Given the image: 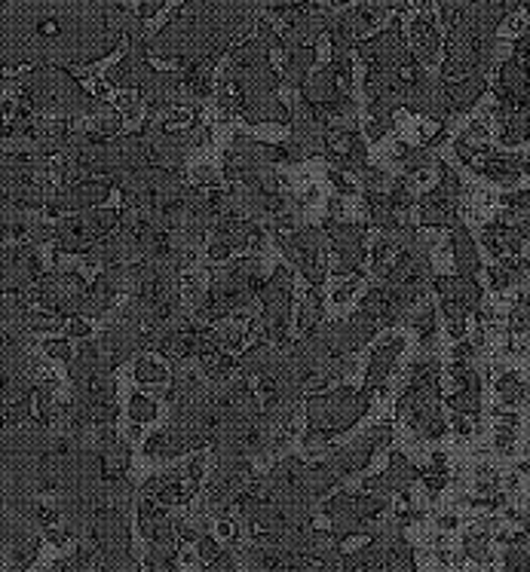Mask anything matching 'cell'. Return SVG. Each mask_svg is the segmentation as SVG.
<instances>
[{
  "label": "cell",
  "instance_id": "1",
  "mask_svg": "<svg viewBox=\"0 0 530 572\" xmlns=\"http://www.w3.org/2000/svg\"><path fill=\"white\" fill-rule=\"evenodd\" d=\"M148 37L138 10L114 13L104 0H3V68L92 65Z\"/></svg>",
  "mask_w": 530,
  "mask_h": 572
},
{
  "label": "cell",
  "instance_id": "2",
  "mask_svg": "<svg viewBox=\"0 0 530 572\" xmlns=\"http://www.w3.org/2000/svg\"><path fill=\"white\" fill-rule=\"evenodd\" d=\"M255 22L258 13L243 0H184L148 41L150 56L178 61V68H215Z\"/></svg>",
  "mask_w": 530,
  "mask_h": 572
},
{
  "label": "cell",
  "instance_id": "3",
  "mask_svg": "<svg viewBox=\"0 0 530 572\" xmlns=\"http://www.w3.org/2000/svg\"><path fill=\"white\" fill-rule=\"evenodd\" d=\"M525 0H439L444 25L442 87L487 77L497 56V31Z\"/></svg>",
  "mask_w": 530,
  "mask_h": 572
},
{
  "label": "cell",
  "instance_id": "4",
  "mask_svg": "<svg viewBox=\"0 0 530 572\" xmlns=\"http://www.w3.org/2000/svg\"><path fill=\"white\" fill-rule=\"evenodd\" d=\"M19 104L34 114H53V117H87L99 114L104 102L92 99L87 89L77 83L61 65H37L19 83Z\"/></svg>",
  "mask_w": 530,
  "mask_h": 572
},
{
  "label": "cell",
  "instance_id": "5",
  "mask_svg": "<svg viewBox=\"0 0 530 572\" xmlns=\"http://www.w3.org/2000/svg\"><path fill=\"white\" fill-rule=\"evenodd\" d=\"M261 285H264V266H261V258H239V261H230L227 266H222L215 273V279L208 285L206 297L200 300L196 307V319L206 324L224 322L227 316L234 312H246V309L258 300L261 294Z\"/></svg>",
  "mask_w": 530,
  "mask_h": 572
},
{
  "label": "cell",
  "instance_id": "6",
  "mask_svg": "<svg viewBox=\"0 0 530 572\" xmlns=\"http://www.w3.org/2000/svg\"><path fill=\"white\" fill-rule=\"evenodd\" d=\"M371 398L374 392H369L365 386L362 389H353V386H338L331 392H323V396H309L307 398V435H304V444L307 447H316L323 441L335 438L340 432H350V428L369 413Z\"/></svg>",
  "mask_w": 530,
  "mask_h": 572
},
{
  "label": "cell",
  "instance_id": "7",
  "mask_svg": "<svg viewBox=\"0 0 530 572\" xmlns=\"http://www.w3.org/2000/svg\"><path fill=\"white\" fill-rule=\"evenodd\" d=\"M117 224L120 211H114V208H87V211L59 218V224H56V261L61 254L87 258L104 236L117 230Z\"/></svg>",
  "mask_w": 530,
  "mask_h": 572
},
{
  "label": "cell",
  "instance_id": "8",
  "mask_svg": "<svg viewBox=\"0 0 530 572\" xmlns=\"http://www.w3.org/2000/svg\"><path fill=\"white\" fill-rule=\"evenodd\" d=\"M261 322L258 331L267 343H277L282 350L292 346L289 328H292V270L289 266H277L261 285Z\"/></svg>",
  "mask_w": 530,
  "mask_h": 572
},
{
  "label": "cell",
  "instance_id": "9",
  "mask_svg": "<svg viewBox=\"0 0 530 572\" xmlns=\"http://www.w3.org/2000/svg\"><path fill=\"white\" fill-rule=\"evenodd\" d=\"M282 254L292 261V264L304 273V279L309 282V288H323L325 276H328V266H325V239L323 227H313V224H297L292 230H282L273 236Z\"/></svg>",
  "mask_w": 530,
  "mask_h": 572
},
{
  "label": "cell",
  "instance_id": "10",
  "mask_svg": "<svg viewBox=\"0 0 530 572\" xmlns=\"http://www.w3.org/2000/svg\"><path fill=\"white\" fill-rule=\"evenodd\" d=\"M432 288L442 297L444 319H448V334L454 343L466 340V316L472 309L482 307V285L475 276H436Z\"/></svg>",
  "mask_w": 530,
  "mask_h": 572
},
{
  "label": "cell",
  "instance_id": "11",
  "mask_svg": "<svg viewBox=\"0 0 530 572\" xmlns=\"http://www.w3.org/2000/svg\"><path fill=\"white\" fill-rule=\"evenodd\" d=\"M439 187H432L429 193L420 196V220L432 227V230H454L460 224V215H456V206H460V178L448 165V162L439 160Z\"/></svg>",
  "mask_w": 530,
  "mask_h": 572
},
{
  "label": "cell",
  "instance_id": "12",
  "mask_svg": "<svg viewBox=\"0 0 530 572\" xmlns=\"http://www.w3.org/2000/svg\"><path fill=\"white\" fill-rule=\"evenodd\" d=\"M323 230L331 251L338 254L335 273H338V276H356V273L362 270V261H365V233H369V224H353V220L343 218H325Z\"/></svg>",
  "mask_w": 530,
  "mask_h": 572
},
{
  "label": "cell",
  "instance_id": "13",
  "mask_svg": "<svg viewBox=\"0 0 530 572\" xmlns=\"http://www.w3.org/2000/svg\"><path fill=\"white\" fill-rule=\"evenodd\" d=\"M267 227L258 220L249 218H222L212 230V242H208V261H227L230 254L243 251L246 245L264 249Z\"/></svg>",
  "mask_w": 530,
  "mask_h": 572
},
{
  "label": "cell",
  "instance_id": "14",
  "mask_svg": "<svg viewBox=\"0 0 530 572\" xmlns=\"http://www.w3.org/2000/svg\"><path fill=\"white\" fill-rule=\"evenodd\" d=\"M111 191H114V181H111V178H87V181H77V184L59 187V193L49 196L44 211L49 218L77 215V211L102 206L104 199L111 196Z\"/></svg>",
  "mask_w": 530,
  "mask_h": 572
},
{
  "label": "cell",
  "instance_id": "15",
  "mask_svg": "<svg viewBox=\"0 0 530 572\" xmlns=\"http://www.w3.org/2000/svg\"><path fill=\"white\" fill-rule=\"evenodd\" d=\"M323 157L331 165V172L340 175H359L369 165V145L359 129H331L325 141Z\"/></svg>",
  "mask_w": 530,
  "mask_h": 572
},
{
  "label": "cell",
  "instance_id": "16",
  "mask_svg": "<svg viewBox=\"0 0 530 572\" xmlns=\"http://www.w3.org/2000/svg\"><path fill=\"white\" fill-rule=\"evenodd\" d=\"M142 102L148 104L150 117L169 114L178 107H188V87H184V71H154L145 87L138 89Z\"/></svg>",
  "mask_w": 530,
  "mask_h": 572
},
{
  "label": "cell",
  "instance_id": "17",
  "mask_svg": "<svg viewBox=\"0 0 530 572\" xmlns=\"http://www.w3.org/2000/svg\"><path fill=\"white\" fill-rule=\"evenodd\" d=\"M390 438H393V428L390 426L369 428V432H365L359 441H353L350 447H343V450H338L335 456H328L325 466L335 471L338 481L340 478H350V474H356V471L365 469V466L371 462V454L381 450L383 444H390Z\"/></svg>",
  "mask_w": 530,
  "mask_h": 572
},
{
  "label": "cell",
  "instance_id": "18",
  "mask_svg": "<svg viewBox=\"0 0 530 572\" xmlns=\"http://www.w3.org/2000/svg\"><path fill=\"white\" fill-rule=\"evenodd\" d=\"M497 111H516V107H530V65L518 59L516 53L503 61L497 71Z\"/></svg>",
  "mask_w": 530,
  "mask_h": 572
},
{
  "label": "cell",
  "instance_id": "19",
  "mask_svg": "<svg viewBox=\"0 0 530 572\" xmlns=\"http://www.w3.org/2000/svg\"><path fill=\"white\" fill-rule=\"evenodd\" d=\"M289 126H292V141L301 147L304 157L323 153L325 141H328V135H331V123H328V117H325L323 111H316V107L307 102H297Z\"/></svg>",
  "mask_w": 530,
  "mask_h": 572
},
{
  "label": "cell",
  "instance_id": "20",
  "mask_svg": "<svg viewBox=\"0 0 530 572\" xmlns=\"http://www.w3.org/2000/svg\"><path fill=\"white\" fill-rule=\"evenodd\" d=\"M41 273V258L37 245H7L3 249V291H29L37 285Z\"/></svg>",
  "mask_w": 530,
  "mask_h": 572
},
{
  "label": "cell",
  "instance_id": "21",
  "mask_svg": "<svg viewBox=\"0 0 530 572\" xmlns=\"http://www.w3.org/2000/svg\"><path fill=\"white\" fill-rule=\"evenodd\" d=\"M150 37H142V41H133L126 44V56L111 68L108 73V83L117 89H142L150 80V73L157 71L150 65Z\"/></svg>",
  "mask_w": 530,
  "mask_h": 572
},
{
  "label": "cell",
  "instance_id": "22",
  "mask_svg": "<svg viewBox=\"0 0 530 572\" xmlns=\"http://www.w3.org/2000/svg\"><path fill=\"white\" fill-rule=\"evenodd\" d=\"M99 346H102L104 355L114 362V367L126 365L129 358L145 353V328L120 319L117 324H108V328H104L102 338H99Z\"/></svg>",
  "mask_w": 530,
  "mask_h": 572
},
{
  "label": "cell",
  "instance_id": "23",
  "mask_svg": "<svg viewBox=\"0 0 530 572\" xmlns=\"http://www.w3.org/2000/svg\"><path fill=\"white\" fill-rule=\"evenodd\" d=\"M285 355H289V350H282V346H277V343H267V340H261V343H255L251 350H246V353L236 358V367H239V374L243 377H255V380H270L277 370L282 367V362H285Z\"/></svg>",
  "mask_w": 530,
  "mask_h": 572
},
{
  "label": "cell",
  "instance_id": "24",
  "mask_svg": "<svg viewBox=\"0 0 530 572\" xmlns=\"http://www.w3.org/2000/svg\"><path fill=\"white\" fill-rule=\"evenodd\" d=\"M111 374H114V362L104 355L99 340H95V343H87V340H83L75 358L68 362V377H71L75 386L99 380V377H111Z\"/></svg>",
  "mask_w": 530,
  "mask_h": 572
},
{
  "label": "cell",
  "instance_id": "25",
  "mask_svg": "<svg viewBox=\"0 0 530 572\" xmlns=\"http://www.w3.org/2000/svg\"><path fill=\"white\" fill-rule=\"evenodd\" d=\"M482 242L490 249V254H494L497 261L518 258V254H521V245H525V239H521V233H518L516 218H512L509 211L500 215L494 224H487L485 233H482Z\"/></svg>",
  "mask_w": 530,
  "mask_h": 572
},
{
  "label": "cell",
  "instance_id": "26",
  "mask_svg": "<svg viewBox=\"0 0 530 572\" xmlns=\"http://www.w3.org/2000/svg\"><path fill=\"white\" fill-rule=\"evenodd\" d=\"M68 126H65V119H44L37 123V129L34 135L29 138V145L25 150H19V153H34V157H56V153H65L68 150Z\"/></svg>",
  "mask_w": 530,
  "mask_h": 572
},
{
  "label": "cell",
  "instance_id": "27",
  "mask_svg": "<svg viewBox=\"0 0 530 572\" xmlns=\"http://www.w3.org/2000/svg\"><path fill=\"white\" fill-rule=\"evenodd\" d=\"M405 350V340L402 338H390L383 340L381 346L374 350L369 362V370H365V389L369 392H386V380H390V374H393V367H396L398 355Z\"/></svg>",
  "mask_w": 530,
  "mask_h": 572
},
{
  "label": "cell",
  "instance_id": "28",
  "mask_svg": "<svg viewBox=\"0 0 530 572\" xmlns=\"http://www.w3.org/2000/svg\"><path fill=\"white\" fill-rule=\"evenodd\" d=\"M408 37H411L414 56L424 61V65H432V61L439 59V53H442L444 46V37L442 31H439V25H436V19H432L427 10L414 19Z\"/></svg>",
  "mask_w": 530,
  "mask_h": 572
},
{
  "label": "cell",
  "instance_id": "29",
  "mask_svg": "<svg viewBox=\"0 0 530 572\" xmlns=\"http://www.w3.org/2000/svg\"><path fill=\"white\" fill-rule=\"evenodd\" d=\"M316 65V44H295L285 49V68H282V83L292 89H301L309 80V68Z\"/></svg>",
  "mask_w": 530,
  "mask_h": 572
},
{
  "label": "cell",
  "instance_id": "30",
  "mask_svg": "<svg viewBox=\"0 0 530 572\" xmlns=\"http://www.w3.org/2000/svg\"><path fill=\"white\" fill-rule=\"evenodd\" d=\"M191 447H188V435H184V428L178 426V423H169L166 428L160 432H154L145 444V454L154 456V459H176V456L188 454Z\"/></svg>",
  "mask_w": 530,
  "mask_h": 572
},
{
  "label": "cell",
  "instance_id": "31",
  "mask_svg": "<svg viewBox=\"0 0 530 572\" xmlns=\"http://www.w3.org/2000/svg\"><path fill=\"white\" fill-rule=\"evenodd\" d=\"M451 245H454V264L460 276H475L482 270V261H478V245L475 239L466 230V224L460 220L454 230H451Z\"/></svg>",
  "mask_w": 530,
  "mask_h": 572
},
{
  "label": "cell",
  "instance_id": "32",
  "mask_svg": "<svg viewBox=\"0 0 530 572\" xmlns=\"http://www.w3.org/2000/svg\"><path fill=\"white\" fill-rule=\"evenodd\" d=\"M500 123V145L516 147L530 138V107H516V111H494Z\"/></svg>",
  "mask_w": 530,
  "mask_h": 572
},
{
  "label": "cell",
  "instance_id": "33",
  "mask_svg": "<svg viewBox=\"0 0 530 572\" xmlns=\"http://www.w3.org/2000/svg\"><path fill=\"white\" fill-rule=\"evenodd\" d=\"M405 420H408V426H411L414 432H420L424 438H442L444 432H448V423H444L442 411H439V401L417 408V411L408 413Z\"/></svg>",
  "mask_w": 530,
  "mask_h": 572
},
{
  "label": "cell",
  "instance_id": "34",
  "mask_svg": "<svg viewBox=\"0 0 530 572\" xmlns=\"http://www.w3.org/2000/svg\"><path fill=\"white\" fill-rule=\"evenodd\" d=\"M530 264L518 254V258H506L500 261L497 266H490V285L497 288V291H506V288H512V285H521L525 276H528Z\"/></svg>",
  "mask_w": 530,
  "mask_h": 572
},
{
  "label": "cell",
  "instance_id": "35",
  "mask_svg": "<svg viewBox=\"0 0 530 572\" xmlns=\"http://www.w3.org/2000/svg\"><path fill=\"white\" fill-rule=\"evenodd\" d=\"M270 53L273 46L261 41L258 34L251 41H243L230 49V65H243V68H255V65H270Z\"/></svg>",
  "mask_w": 530,
  "mask_h": 572
},
{
  "label": "cell",
  "instance_id": "36",
  "mask_svg": "<svg viewBox=\"0 0 530 572\" xmlns=\"http://www.w3.org/2000/svg\"><path fill=\"white\" fill-rule=\"evenodd\" d=\"M196 367L203 370V377L208 382H215V386H222L234 377L236 370V362L227 355V350H215V353L203 355V358H196Z\"/></svg>",
  "mask_w": 530,
  "mask_h": 572
},
{
  "label": "cell",
  "instance_id": "37",
  "mask_svg": "<svg viewBox=\"0 0 530 572\" xmlns=\"http://www.w3.org/2000/svg\"><path fill=\"white\" fill-rule=\"evenodd\" d=\"M408 322L414 324V331H417V338H420V346H424V353H436V340H439V322H436V307H414L411 319Z\"/></svg>",
  "mask_w": 530,
  "mask_h": 572
},
{
  "label": "cell",
  "instance_id": "38",
  "mask_svg": "<svg viewBox=\"0 0 530 572\" xmlns=\"http://www.w3.org/2000/svg\"><path fill=\"white\" fill-rule=\"evenodd\" d=\"M319 319H323V288H309L307 300L301 307V319H297V331L301 338L313 334L319 328Z\"/></svg>",
  "mask_w": 530,
  "mask_h": 572
},
{
  "label": "cell",
  "instance_id": "39",
  "mask_svg": "<svg viewBox=\"0 0 530 572\" xmlns=\"http://www.w3.org/2000/svg\"><path fill=\"white\" fill-rule=\"evenodd\" d=\"M29 227L31 218L25 208L3 203V239H7V242H10V239H19V236H29Z\"/></svg>",
  "mask_w": 530,
  "mask_h": 572
},
{
  "label": "cell",
  "instance_id": "40",
  "mask_svg": "<svg viewBox=\"0 0 530 572\" xmlns=\"http://www.w3.org/2000/svg\"><path fill=\"white\" fill-rule=\"evenodd\" d=\"M398 162H402V169L411 175V172H420V169H427V165H432V162L439 160L432 157V147H402Z\"/></svg>",
  "mask_w": 530,
  "mask_h": 572
},
{
  "label": "cell",
  "instance_id": "41",
  "mask_svg": "<svg viewBox=\"0 0 530 572\" xmlns=\"http://www.w3.org/2000/svg\"><path fill=\"white\" fill-rule=\"evenodd\" d=\"M497 392L506 404H521L528 398V382H521L518 374H503L500 382H497Z\"/></svg>",
  "mask_w": 530,
  "mask_h": 572
},
{
  "label": "cell",
  "instance_id": "42",
  "mask_svg": "<svg viewBox=\"0 0 530 572\" xmlns=\"http://www.w3.org/2000/svg\"><path fill=\"white\" fill-rule=\"evenodd\" d=\"M34 392H37V382L31 380L29 374L3 380V401H22V398H31Z\"/></svg>",
  "mask_w": 530,
  "mask_h": 572
},
{
  "label": "cell",
  "instance_id": "43",
  "mask_svg": "<svg viewBox=\"0 0 530 572\" xmlns=\"http://www.w3.org/2000/svg\"><path fill=\"white\" fill-rule=\"evenodd\" d=\"M359 181H362V193H386L390 184H393V178L386 175L383 169H377V165H365L359 172Z\"/></svg>",
  "mask_w": 530,
  "mask_h": 572
},
{
  "label": "cell",
  "instance_id": "44",
  "mask_svg": "<svg viewBox=\"0 0 530 572\" xmlns=\"http://www.w3.org/2000/svg\"><path fill=\"white\" fill-rule=\"evenodd\" d=\"M166 380H169L166 367L157 365L154 358H142V362L135 365V382H145V386H162Z\"/></svg>",
  "mask_w": 530,
  "mask_h": 572
},
{
  "label": "cell",
  "instance_id": "45",
  "mask_svg": "<svg viewBox=\"0 0 530 572\" xmlns=\"http://www.w3.org/2000/svg\"><path fill=\"white\" fill-rule=\"evenodd\" d=\"M528 331H530V294H525L516 307H512V312H509V334H512V338H521V334H528Z\"/></svg>",
  "mask_w": 530,
  "mask_h": 572
},
{
  "label": "cell",
  "instance_id": "46",
  "mask_svg": "<svg viewBox=\"0 0 530 572\" xmlns=\"http://www.w3.org/2000/svg\"><path fill=\"white\" fill-rule=\"evenodd\" d=\"M390 199H393V206L398 208V211H408V208L414 206V184L408 181V178H393V184H390Z\"/></svg>",
  "mask_w": 530,
  "mask_h": 572
},
{
  "label": "cell",
  "instance_id": "47",
  "mask_svg": "<svg viewBox=\"0 0 530 572\" xmlns=\"http://www.w3.org/2000/svg\"><path fill=\"white\" fill-rule=\"evenodd\" d=\"M3 420H7V428H19L22 423H29L31 398H22V401H7V408H3Z\"/></svg>",
  "mask_w": 530,
  "mask_h": 572
},
{
  "label": "cell",
  "instance_id": "48",
  "mask_svg": "<svg viewBox=\"0 0 530 572\" xmlns=\"http://www.w3.org/2000/svg\"><path fill=\"white\" fill-rule=\"evenodd\" d=\"M129 416H133V423H148L157 416V408H154V401L145 396H133L129 401Z\"/></svg>",
  "mask_w": 530,
  "mask_h": 572
},
{
  "label": "cell",
  "instance_id": "49",
  "mask_svg": "<svg viewBox=\"0 0 530 572\" xmlns=\"http://www.w3.org/2000/svg\"><path fill=\"white\" fill-rule=\"evenodd\" d=\"M29 239L34 242V245H41V242H49V239H56V224H46V220L31 218Z\"/></svg>",
  "mask_w": 530,
  "mask_h": 572
},
{
  "label": "cell",
  "instance_id": "50",
  "mask_svg": "<svg viewBox=\"0 0 530 572\" xmlns=\"http://www.w3.org/2000/svg\"><path fill=\"white\" fill-rule=\"evenodd\" d=\"M44 353L53 355V358H61V362H71V358H75V355H71V346H68V340H46Z\"/></svg>",
  "mask_w": 530,
  "mask_h": 572
},
{
  "label": "cell",
  "instance_id": "51",
  "mask_svg": "<svg viewBox=\"0 0 530 572\" xmlns=\"http://www.w3.org/2000/svg\"><path fill=\"white\" fill-rule=\"evenodd\" d=\"M530 560L525 554V548H512L509 554H506V572H528Z\"/></svg>",
  "mask_w": 530,
  "mask_h": 572
},
{
  "label": "cell",
  "instance_id": "52",
  "mask_svg": "<svg viewBox=\"0 0 530 572\" xmlns=\"http://www.w3.org/2000/svg\"><path fill=\"white\" fill-rule=\"evenodd\" d=\"M196 545H200V558L208 560V563H212V560L222 554V548H218V542H215L212 536H206V533H203V536L196 539Z\"/></svg>",
  "mask_w": 530,
  "mask_h": 572
},
{
  "label": "cell",
  "instance_id": "53",
  "mask_svg": "<svg viewBox=\"0 0 530 572\" xmlns=\"http://www.w3.org/2000/svg\"><path fill=\"white\" fill-rule=\"evenodd\" d=\"M386 133H393V119H371L369 129H365L369 141H381Z\"/></svg>",
  "mask_w": 530,
  "mask_h": 572
},
{
  "label": "cell",
  "instance_id": "54",
  "mask_svg": "<svg viewBox=\"0 0 530 572\" xmlns=\"http://www.w3.org/2000/svg\"><path fill=\"white\" fill-rule=\"evenodd\" d=\"M466 551H470L475 560H485L487 558V539H485V536H478V533H475V536H470V539H466Z\"/></svg>",
  "mask_w": 530,
  "mask_h": 572
},
{
  "label": "cell",
  "instance_id": "55",
  "mask_svg": "<svg viewBox=\"0 0 530 572\" xmlns=\"http://www.w3.org/2000/svg\"><path fill=\"white\" fill-rule=\"evenodd\" d=\"M239 340H243V331H239V328H222V331H218L222 350H234V346H239Z\"/></svg>",
  "mask_w": 530,
  "mask_h": 572
},
{
  "label": "cell",
  "instance_id": "56",
  "mask_svg": "<svg viewBox=\"0 0 530 572\" xmlns=\"http://www.w3.org/2000/svg\"><path fill=\"white\" fill-rule=\"evenodd\" d=\"M166 7V0H138V15L148 22L150 15H157Z\"/></svg>",
  "mask_w": 530,
  "mask_h": 572
},
{
  "label": "cell",
  "instance_id": "57",
  "mask_svg": "<svg viewBox=\"0 0 530 572\" xmlns=\"http://www.w3.org/2000/svg\"><path fill=\"white\" fill-rule=\"evenodd\" d=\"M512 53H516L518 59H525L530 65V25L525 28V34L518 37L516 44H512Z\"/></svg>",
  "mask_w": 530,
  "mask_h": 572
},
{
  "label": "cell",
  "instance_id": "58",
  "mask_svg": "<svg viewBox=\"0 0 530 572\" xmlns=\"http://www.w3.org/2000/svg\"><path fill=\"white\" fill-rule=\"evenodd\" d=\"M89 319H68V324H65V328H68V334H71V338H77V340H87V334H89Z\"/></svg>",
  "mask_w": 530,
  "mask_h": 572
},
{
  "label": "cell",
  "instance_id": "59",
  "mask_svg": "<svg viewBox=\"0 0 530 572\" xmlns=\"http://www.w3.org/2000/svg\"><path fill=\"white\" fill-rule=\"evenodd\" d=\"M206 138H208V129H206V126H200V123L188 129V141H191V147L206 145Z\"/></svg>",
  "mask_w": 530,
  "mask_h": 572
},
{
  "label": "cell",
  "instance_id": "60",
  "mask_svg": "<svg viewBox=\"0 0 530 572\" xmlns=\"http://www.w3.org/2000/svg\"><path fill=\"white\" fill-rule=\"evenodd\" d=\"M331 181H335V191H338L340 196H350V193L359 191V187H353V184H350L347 178L340 175V172H331Z\"/></svg>",
  "mask_w": 530,
  "mask_h": 572
},
{
  "label": "cell",
  "instance_id": "61",
  "mask_svg": "<svg viewBox=\"0 0 530 572\" xmlns=\"http://www.w3.org/2000/svg\"><path fill=\"white\" fill-rule=\"evenodd\" d=\"M343 215V208H340V199H331L328 203V218H340Z\"/></svg>",
  "mask_w": 530,
  "mask_h": 572
},
{
  "label": "cell",
  "instance_id": "62",
  "mask_svg": "<svg viewBox=\"0 0 530 572\" xmlns=\"http://www.w3.org/2000/svg\"><path fill=\"white\" fill-rule=\"evenodd\" d=\"M319 3H325V7L335 10V7H347V3H353V0H319Z\"/></svg>",
  "mask_w": 530,
  "mask_h": 572
}]
</instances>
